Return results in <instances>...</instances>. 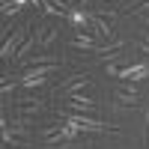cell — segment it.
Instances as JSON below:
<instances>
[{"mask_svg": "<svg viewBox=\"0 0 149 149\" xmlns=\"http://www.w3.org/2000/svg\"><path fill=\"white\" fill-rule=\"evenodd\" d=\"M63 116H66V125H72L74 131H81V134H102V131H107V122L95 119L90 113H72V110H66Z\"/></svg>", "mask_w": 149, "mask_h": 149, "instance_id": "1", "label": "cell"}, {"mask_svg": "<svg viewBox=\"0 0 149 149\" xmlns=\"http://www.w3.org/2000/svg\"><path fill=\"white\" fill-rule=\"evenodd\" d=\"M81 131H74L72 125H48L42 128V143L45 146H57V143H72Z\"/></svg>", "mask_w": 149, "mask_h": 149, "instance_id": "2", "label": "cell"}, {"mask_svg": "<svg viewBox=\"0 0 149 149\" xmlns=\"http://www.w3.org/2000/svg\"><path fill=\"white\" fill-rule=\"evenodd\" d=\"M27 30H30V27H21V30H12V36H6L3 48H0V57H3V60H15V57H18L24 39H27Z\"/></svg>", "mask_w": 149, "mask_h": 149, "instance_id": "3", "label": "cell"}, {"mask_svg": "<svg viewBox=\"0 0 149 149\" xmlns=\"http://www.w3.org/2000/svg\"><path fill=\"white\" fill-rule=\"evenodd\" d=\"M113 21H116V12H93V33L102 36V39H110L113 36Z\"/></svg>", "mask_w": 149, "mask_h": 149, "instance_id": "4", "label": "cell"}, {"mask_svg": "<svg viewBox=\"0 0 149 149\" xmlns=\"http://www.w3.org/2000/svg\"><path fill=\"white\" fill-rule=\"evenodd\" d=\"M113 102L122 104V107H137L140 104V93L131 84H116L113 86Z\"/></svg>", "mask_w": 149, "mask_h": 149, "instance_id": "5", "label": "cell"}, {"mask_svg": "<svg viewBox=\"0 0 149 149\" xmlns=\"http://www.w3.org/2000/svg\"><path fill=\"white\" fill-rule=\"evenodd\" d=\"M86 86H90V78H86V74H72V78H66L63 84H60V93H63L66 98H72V95L84 93Z\"/></svg>", "mask_w": 149, "mask_h": 149, "instance_id": "6", "label": "cell"}, {"mask_svg": "<svg viewBox=\"0 0 149 149\" xmlns=\"http://www.w3.org/2000/svg\"><path fill=\"white\" fill-rule=\"evenodd\" d=\"M125 84H134V81H143L149 78V63H131V66H122V74H119Z\"/></svg>", "mask_w": 149, "mask_h": 149, "instance_id": "7", "label": "cell"}, {"mask_svg": "<svg viewBox=\"0 0 149 149\" xmlns=\"http://www.w3.org/2000/svg\"><path fill=\"white\" fill-rule=\"evenodd\" d=\"M66 110H72V113H93V110H95V102H93V98H86L84 93H78V95H72L69 102H66Z\"/></svg>", "mask_w": 149, "mask_h": 149, "instance_id": "8", "label": "cell"}, {"mask_svg": "<svg viewBox=\"0 0 149 149\" xmlns=\"http://www.w3.org/2000/svg\"><path fill=\"white\" fill-rule=\"evenodd\" d=\"M69 24L72 27H78V30H86V27H93V15L90 12H84V9H69Z\"/></svg>", "mask_w": 149, "mask_h": 149, "instance_id": "9", "label": "cell"}, {"mask_svg": "<svg viewBox=\"0 0 149 149\" xmlns=\"http://www.w3.org/2000/svg\"><path fill=\"white\" fill-rule=\"evenodd\" d=\"M57 36H60V30H57V27H51V24H42L39 33H36V39H39V45H42V48H48V45H54V42H57Z\"/></svg>", "mask_w": 149, "mask_h": 149, "instance_id": "10", "label": "cell"}, {"mask_svg": "<svg viewBox=\"0 0 149 149\" xmlns=\"http://www.w3.org/2000/svg\"><path fill=\"white\" fill-rule=\"evenodd\" d=\"M3 143L12 146V149H30V140L27 137H18L12 128H3Z\"/></svg>", "mask_w": 149, "mask_h": 149, "instance_id": "11", "label": "cell"}, {"mask_svg": "<svg viewBox=\"0 0 149 149\" xmlns=\"http://www.w3.org/2000/svg\"><path fill=\"white\" fill-rule=\"evenodd\" d=\"M72 48H84V51H95V48H98V42L93 39V36L81 33V36H74V39H72Z\"/></svg>", "mask_w": 149, "mask_h": 149, "instance_id": "12", "label": "cell"}, {"mask_svg": "<svg viewBox=\"0 0 149 149\" xmlns=\"http://www.w3.org/2000/svg\"><path fill=\"white\" fill-rule=\"evenodd\" d=\"M12 90H15V81H12L9 74H3V84H0V93H3V98H9Z\"/></svg>", "mask_w": 149, "mask_h": 149, "instance_id": "13", "label": "cell"}, {"mask_svg": "<svg viewBox=\"0 0 149 149\" xmlns=\"http://www.w3.org/2000/svg\"><path fill=\"white\" fill-rule=\"evenodd\" d=\"M36 42H39L36 36H27V39H24V45H21V51H18V57H27V54L33 51V45H36Z\"/></svg>", "mask_w": 149, "mask_h": 149, "instance_id": "14", "label": "cell"}, {"mask_svg": "<svg viewBox=\"0 0 149 149\" xmlns=\"http://www.w3.org/2000/svg\"><path fill=\"white\" fill-rule=\"evenodd\" d=\"M18 12H21V6H15L12 0H9V3H3V18H12V15H18Z\"/></svg>", "mask_w": 149, "mask_h": 149, "instance_id": "15", "label": "cell"}, {"mask_svg": "<svg viewBox=\"0 0 149 149\" xmlns=\"http://www.w3.org/2000/svg\"><path fill=\"white\" fill-rule=\"evenodd\" d=\"M134 48H137V51H143V54H149V42H146V39H140V36L134 39Z\"/></svg>", "mask_w": 149, "mask_h": 149, "instance_id": "16", "label": "cell"}, {"mask_svg": "<svg viewBox=\"0 0 149 149\" xmlns=\"http://www.w3.org/2000/svg\"><path fill=\"white\" fill-rule=\"evenodd\" d=\"M30 3H33V6H45L48 0H30Z\"/></svg>", "mask_w": 149, "mask_h": 149, "instance_id": "17", "label": "cell"}, {"mask_svg": "<svg viewBox=\"0 0 149 149\" xmlns=\"http://www.w3.org/2000/svg\"><path fill=\"white\" fill-rule=\"evenodd\" d=\"M12 3H15V6H24V3H30V0H12Z\"/></svg>", "mask_w": 149, "mask_h": 149, "instance_id": "18", "label": "cell"}, {"mask_svg": "<svg viewBox=\"0 0 149 149\" xmlns=\"http://www.w3.org/2000/svg\"><path fill=\"white\" fill-rule=\"evenodd\" d=\"M146 143H149V131H146Z\"/></svg>", "mask_w": 149, "mask_h": 149, "instance_id": "19", "label": "cell"}, {"mask_svg": "<svg viewBox=\"0 0 149 149\" xmlns=\"http://www.w3.org/2000/svg\"><path fill=\"white\" fill-rule=\"evenodd\" d=\"M102 3H107V0H102Z\"/></svg>", "mask_w": 149, "mask_h": 149, "instance_id": "20", "label": "cell"}]
</instances>
